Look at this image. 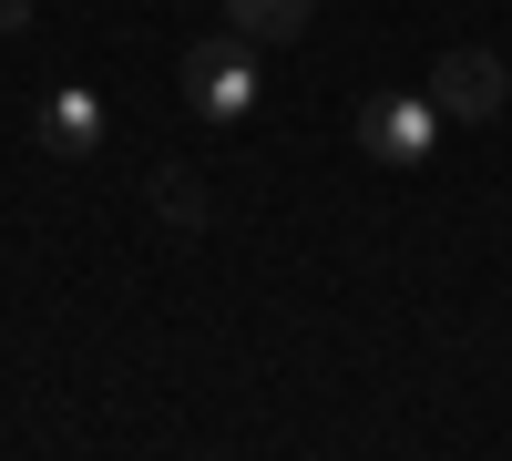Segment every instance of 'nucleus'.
Here are the masks:
<instances>
[{
    "instance_id": "1",
    "label": "nucleus",
    "mask_w": 512,
    "mask_h": 461,
    "mask_svg": "<svg viewBox=\"0 0 512 461\" xmlns=\"http://www.w3.org/2000/svg\"><path fill=\"white\" fill-rule=\"evenodd\" d=\"M256 82H267V62H256L246 31H216V41H195V52H185V103L216 123V134H236V123L256 113Z\"/></svg>"
},
{
    "instance_id": "2",
    "label": "nucleus",
    "mask_w": 512,
    "mask_h": 461,
    "mask_svg": "<svg viewBox=\"0 0 512 461\" xmlns=\"http://www.w3.org/2000/svg\"><path fill=\"white\" fill-rule=\"evenodd\" d=\"M359 144H369L379 164H420V154L441 144V103H431V93H369Z\"/></svg>"
},
{
    "instance_id": "3",
    "label": "nucleus",
    "mask_w": 512,
    "mask_h": 461,
    "mask_svg": "<svg viewBox=\"0 0 512 461\" xmlns=\"http://www.w3.org/2000/svg\"><path fill=\"white\" fill-rule=\"evenodd\" d=\"M502 93H512V72H502L492 52H451V62H431V103H441V123H492Z\"/></svg>"
},
{
    "instance_id": "4",
    "label": "nucleus",
    "mask_w": 512,
    "mask_h": 461,
    "mask_svg": "<svg viewBox=\"0 0 512 461\" xmlns=\"http://www.w3.org/2000/svg\"><path fill=\"white\" fill-rule=\"evenodd\" d=\"M103 144V93H93V82H62V93L52 103H41V154H93Z\"/></svg>"
},
{
    "instance_id": "5",
    "label": "nucleus",
    "mask_w": 512,
    "mask_h": 461,
    "mask_svg": "<svg viewBox=\"0 0 512 461\" xmlns=\"http://www.w3.org/2000/svg\"><path fill=\"white\" fill-rule=\"evenodd\" d=\"M226 11H236L246 41H297L308 31V0H226Z\"/></svg>"
},
{
    "instance_id": "6",
    "label": "nucleus",
    "mask_w": 512,
    "mask_h": 461,
    "mask_svg": "<svg viewBox=\"0 0 512 461\" xmlns=\"http://www.w3.org/2000/svg\"><path fill=\"white\" fill-rule=\"evenodd\" d=\"M154 216L175 226V236H195V226H205V185L185 175V164H164V175H154Z\"/></svg>"
},
{
    "instance_id": "7",
    "label": "nucleus",
    "mask_w": 512,
    "mask_h": 461,
    "mask_svg": "<svg viewBox=\"0 0 512 461\" xmlns=\"http://www.w3.org/2000/svg\"><path fill=\"white\" fill-rule=\"evenodd\" d=\"M11 31H31V0H0V41H11Z\"/></svg>"
}]
</instances>
